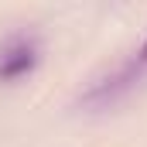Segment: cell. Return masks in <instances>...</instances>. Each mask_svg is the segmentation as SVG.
I'll use <instances>...</instances> for the list:
<instances>
[{
    "label": "cell",
    "mask_w": 147,
    "mask_h": 147,
    "mask_svg": "<svg viewBox=\"0 0 147 147\" xmlns=\"http://www.w3.org/2000/svg\"><path fill=\"white\" fill-rule=\"evenodd\" d=\"M41 45L34 34H14L0 45V82H21L38 69Z\"/></svg>",
    "instance_id": "obj_2"
},
{
    "label": "cell",
    "mask_w": 147,
    "mask_h": 147,
    "mask_svg": "<svg viewBox=\"0 0 147 147\" xmlns=\"http://www.w3.org/2000/svg\"><path fill=\"white\" fill-rule=\"evenodd\" d=\"M134 58H137V62H140V65H144V69H147V41H144V45H140V51H137Z\"/></svg>",
    "instance_id": "obj_3"
},
{
    "label": "cell",
    "mask_w": 147,
    "mask_h": 147,
    "mask_svg": "<svg viewBox=\"0 0 147 147\" xmlns=\"http://www.w3.org/2000/svg\"><path fill=\"white\" fill-rule=\"evenodd\" d=\"M144 65L137 62V58H130V62H123V65H116L113 72L99 75V79H92L89 86H86V92L79 96V106L89 113H99V110H113L116 103H123L137 86H140V79H144Z\"/></svg>",
    "instance_id": "obj_1"
}]
</instances>
